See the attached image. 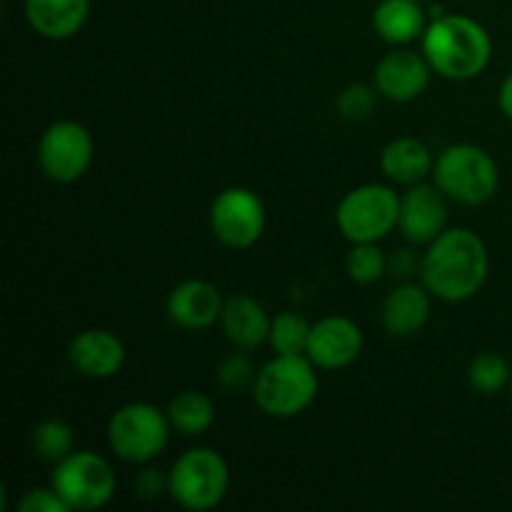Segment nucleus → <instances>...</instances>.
Masks as SVG:
<instances>
[{
    "mask_svg": "<svg viewBox=\"0 0 512 512\" xmlns=\"http://www.w3.org/2000/svg\"><path fill=\"white\" fill-rule=\"evenodd\" d=\"M50 485L63 498L68 510H100L115 493V473L103 455L93 450H73L55 463Z\"/></svg>",
    "mask_w": 512,
    "mask_h": 512,
    "instance_id": "8",
    "label": "nucleus"
},
{
    "mask_svg": "<svg viewBox=\"0 0 512 512\" xmlns=\"http://www.w3.org/2000/svg\"><path fill=\"white\" fill-rule=\"evenodd\" d=\"M510 395H512V383H510Z\"/></svg>",
    "mask_w": 512,
    "mask_h": 512,
    "instance_id": "31",
    "label": "nucleus"
},
{
    "mask_svg": "<svg viewBox=\"0 0 512 512\" xmlns=\"http://www.w3.org/2000/svg\"><path fill=\"white\" fill-rule=\"evenodd\" d=\"M135 490L145 498H158L160 493H168V478H160L158 470H143L135 480Z\"/></svg>",
    "mask_w": 512,
    "mask_h": 512,
    "instance_id": "29",
    "label": "nucleus"
},
{
    "mask_svg": "<svg viewBox=\"0 0 512 512\" xmlns=\"http://www.w3.org/2000/svg\"><path fill=\"white\" fill-rule=\"evenodd\" d=\"M225 298L208 280H183L168 295V318L183 330H205L220 323Z\"/></svg>",
    "mask_w": 512,
    "mask_h": 512,
    "instance_id": "14",
    "label": "nucleus"
},
{
    "mask_svg": "<svg viewBox=\"0 0 512 512\" xmlns=\"http://www.w3.org/2000/svg\"><path fill=\"white\" fill-rule=\"evenodd\" d=\"M168 413L153 403H128L113 413L108 423V445L120 460L133 465L150 463L170 440Z\"/></svg>",
    "mask_w": 512,
    "mask_h": 512,
    "instance_id": "7",
    "label": "nucleus"
},
{
    "mask_svg": "<svg viewBox=\"0 0 512 512\" xmlns=\"http://www.w3.org/2000/svg\"><path fill=\"white\" fill-rule=\"evenodd\" d=\"M20 512H70L55 488H33L18 500Z\"/></svg>",
    "mask_w": 512,
    "mask_h": 512,
    "instance_id": "28",
    "label": "nucleus"
},
{
    "mask_svg": "<svg viewBox=\"0 0 512 512\" xmlns=\"http://www.w3.org/2000/svg\"><path fill=\"white\" fill-rule=\"evenodd\" d=\"M345 268H348L353 283L373 285L388 273V258L378 248V243H353L348 260H345Z\"/></svg>",
    "mask_w": 512,
    "mask_h": 512,
    "instance_id": "26",
    "label": "nucleus"
},
{
    "mask_svg": "<svg viewBox=\"0 0 512 512\" xmlns=\"http://www.w3.org/2000/svg\"><path fill=\"white\" fill-rule=\"evenodd\" d=\"M165 413H168L173 430L188 435V438L208 433L215 423L213 400L198 390H183V393L175 395Z\"/></svg>",
    "mask_w": 512,
    "mask_h": 512,
    "instance_id": "21",
    "label": "nucleus"
},
{
    "mask_svg": "<svg viewBox=\"0 0 512 512\" xmlns=\"http://www.w3.org/2000/svg\"><path fill=\"white\" fill-rule=\"evenodd\" d=\"M400 195L390 185L365 183L348 190L335 210V223L350 243H378L398 228Z\"/></svg>",
    "mask_w": 512,
    "mask_h": 512,
    "instance_id": "6",
    "label": "nucleus"
},
{
    "mask_svg": "<svg viewBox=\"0 0 512 512\" xmlns=\"http://www.w3.org/2000/svg\"><path fill=\"white\" fill-rule=\"evenodd\" d=\"M90 0H25L30 28L48 40H68L85 25Z\"/></svg>",
    "mask_w": 512,
    "mask_h": 512,
    "instance_id": "18",
    "label": "nucleus"
},
{
    "mask_svg": "<svg viewBox=\"0 0 512 512\" xmlns=\"http://www.w3.org/2000/svg\"><path fill=\"white\" fill-rule=\"evenodd\" d=\"M310 328L313 325L300 318L298 313H290V310L278 313L270 323V348H273L275 355H305Z\"/></svg>",
    "mask_w": 512,
    "mask_h": 512,
    "instance_id": "23",
    "label": "nucleus"
},
{
    "mask_svg": "<svg viewBox=\"0 0 512 512\" xmlns=\"http://www.w3.org/2000/svg\"><path fill=\"white\" fill-rule=\"evenodd\" d=\"M420 45L433 73L448 80L478 78L493 58L490 33L468 15H435Z\"/></svg>",
    "mask_w": 512,
    "mask_h": 512,
    "instance_id": "2",
    "label": "nucleus"
},
{
    "mask_svg": "<svg viewBox=\"0 0 512 512\" xmlns=\"http://www.w3.org/2000/svg\"><path fill=\"white\" fill-rule=\"evenodd\" d=\"M418 3H420V0H418Z\"/></svg>",
    "mask_w": 512,
    "mask_h": 512,
    "instance_id": "33",
    "label": "nucleus"
},
{
    "mask_svg": "<svg viewBox=\"0 0 512 512\" xmlns=\"http://www.w3.org/2000/svg\"><path fill=\"white\" fill-rule=\"evenodd\" d=\"M498 105H500V110H503L505 118L512 120V73L503 80V85H500Z\"/></svg>",
    "mask_w": 512,
    "mask_h": 512,
    "instance_id": "30",
    "label": "nucleus"
},
{
    "mask_svg": "<svg viewBox=\"0 0 512 512\" xmlns=\"http://www.w3.org/2000/svg\"><path fill=\"white\" fill-rule=\"evenodd\" d=\"M30 448H33L35 458L55 465L75 450V433L65 420H40L30 433Z\"/></svg>",
    "mask_w": 512,
    "mask_h": 512,
    "instance_id": "22",
    "label": "nucleus"
},
{
    "mask_svg": "<svg viewBox=\"0 0 512 512\" xmlns=\"http://www.w3.org/2000/svg\"><path fill=\"white\" fill-rule=\"evenodd\" d=\"M433 165L435 160L428 145L410 135L390 140L380 153V168H383L385 178L405 185V188L425 183V178L433 175Z\"/></svg>",
    "mask_w": 512,
    "mask_h": 512,
    "instance_id": "19",
    "label": "nucleus"
},
{
    "mask_svg": "<svg viewBox=\"0 0 512 512\" xmlns=\"http://www.w3.org/2000/svg\"><path fill=\"white\" fill-rule=\"evenodd\" d=\"M468 383L480 395H498L510 388L512 368L508 360L498 353H480L468 368Z\"/></svg>",
    "mask_w": 512,
    "mask_h": 512,
    "instance_id": "24",
    "label": "nucleus"
},
{
    "mask_svg": "<svg viewBox=\"0 0 512 512\" xmlns=\"http://www.w3.org/2000/svg\"><path fill=\"white\" fill-rule=\"evenodd\" d=\"M210 230L225 248H253L265 230L263 200L250 188H225L210 205Z\"/></svg>",
    "mask_w": 512,
    "mask_h": 512,
    "instance_id": "10",
    "label": "nucleus"
},
{
    "mask_svg": "<svg viewBox=\"0 0 512 512\" xmlns=\"http://www.w3.org/2000/svg\"><path fill=\"white\" fill-rule=\"evenodd\" d=\"M270 323H273V318L268 315V310L250 295L240 293L225 298L220 328L235 348L255 350L268 343Z\"/></svg>",
    "mask_w": 512,
    "mask_h": 512,
    "instance_id": "17",
    "label": "nucleus"
},
{
    "mask_svg": "<svg viewBox=\"0 0 512 512\" xmlns=\"http://www.w3.org/2000/svg\"><path fill=\"white\" fill-rule=\"evenodd\" d=\"M308 355H275L258 370L253 400L270 418H295L313 405L318 373Z\"/></svg>",
    "mask_w": 512,
    "mask_h": 512,
    "instance_id": "3",
    "label": "nucleus"
},
{
    "mask_svg": "<svg viewBox=\"0 0 512 512\" xmlns=\"http://www.w3.org/2000/svg\"><path fill=\"white\" fill-rule=\"evenodd\" d=\"M430 75H433V68L428 58L400 45L378 60L373 70V85L380 98H388L393 103H410L425 93Z\"/></svg>",
    "mask_w": 512,
    "mask_h": 512,
    "instance_id": "12",
    "label": "nucleus"
},
{
    "mask_svg": "<svg viewBox=\"0 0 512 512\" xmlns=\"http://www.w3.org/2000/svg\"><path fill=\"white\" fill-rule=\"evenodd\" d=\"M68 360L83 378L108 380L123 368L125 345L110 330L90 328L70 340Z\"/></svg>",
    "mask_w": 512,
    "mask_h": 512,
    "instance_id": "15",
    "label": "nucleus"
},
{
    "mask_svg": "<svg viewBox=\"0 0 512 512\" xmlns=\"http://www.w3.org/2000/svg\"><path fill=\"white\" fill-rule=\"evenodd\" d=\"M93 163V138L88 128L75 120H58L38 143V165L53 183H75Z\"/></svg>",
    "mask_w": 512,
    "mask_h": 512,
    "instance_id": "9",
    "label": "nucleus"
},
{
    "mask_svg": "<svg viewBox=\"0 0 512 512\" xmlns=\"http://www.w3.org/2000/svg\"><path fill=\"white\" fill-rule=\"evenodd\" d=\"M373 28L385 43L408 45L423 38L428 18L418 0H380L373 10Z\"/></svg>",
    "mask_w": 512,
    "mask_h": 512,
    "instance_id": "20",
    "label": "nucleus"
},
{
    "mask_svg": "<svg viewBox=\"0 0 512 512\" xmlns=\"http://www.w3.org/2000/svg\"><path fill=\"white\" fill-rule=\"evenodd\" d=\"M378 95L380 93L375 90V85L370 88V85L353 83L340 90L338 98H335V108H338L340 118L348 120V123H363V120H368L373 115Z\"/></svg>",
    "mask_w": 512,
    "mask_h": 512,
    "instance_id": "27",
    "label": "nucleus"
},
{
    "mask_svg": "<svg viewBox=\"0 0 512 512\" xmlns=\"http://www.w3.org/2000/svg\"><path fill=\"white\" fill-rule=\"evenodd\" d=\"M363 353V333L358 325L343 315H330L310 328L308 355L320 370H340L353 365Z\"/></svg>",
    "mask_w": 512,
    "mask_h": 512,
    "instance_id": "13",
    "label": "nucleus"
},
{
    "mask_svg": "<svg viewBox=\"0 0 512 512\" xmlns=\"http://www.w3.org/2000/svg\"><path fill=\"white\" fill-rule=\"evenodd\" d=\"M430 290L423 283H400L385 295L383 310V328L393 338H410V335L420 333L423 325L430 318Z\"/></svg>",
    "mask_w": 512,
    "mask_h": 512,
    "instance_id": "16",
    "label": "nucleus"
},
{
    "mask_svg": "<svg viewBox=\"0 0 512 512\" xmlns=\"http://www.w3.org/2000/svg\"><path fill=\"white\" fill-rule=\"evenodd\" d=\"M448 195L438 185L418 183L410 185L400 195V215L398 230L408 243L430 245L448 223Z\"/></svg>",
    "mask_w": 512,
    "mask_h": 512,
    "instance_id": "11",
    "label": "nucleus"
},
{
    "mask_svg": "<svg viewBox=\"0 0 512 512\" xmlns=\"http://www.w3.org/2000/svg\"><path fill=\"white\" fill-rule=\"evenodd\" d=\"M228 488V463L213 448H190L168 473V495L185 510H213L223 503Z\"/></svg>",
    "mask_w": 512,
    "mask_h": 512,
    "instance_id": "5",
    "label": "nucleus"
},
{
    "mask_svg": "<svg viewBox=\"0 0 512 512\" xmlns=\"http://www.w3.org/2000/svg\"><path fill=\"white\" fill-rule=\"evenodd\" d=\"M488 273V245L470 228H445L420 260V283L445 303H463L478 295Z\"/></svg>",
    "mask_w": 512,
    "mask_h": 512,
    "instance_id": "1",
    "label": "nucleus"
},
{
    "mask_svg": "<svg viewBox=\"0 0 512 512\" xmlns=\"http://www.w3.org/2000/svg\"><path fill=\"white\" fill-rule=\"evenodd\" d=\"M255 378H258V368L250 360V355L240 348L235 353L225 355L218 368H215V385L230 395L253 390Z\"/></svg>",
    "mask_w": 512,
    "mask_h": 512,
    "instance_id": "25",
    "label": "nucleus"
},
{
    "mask_svg": "<svg viewBox=\"0 0 512 512\" xmlns=\"http://www.w3.org/2000/svg\"><path fill=\"white\" fill-rule=\"evenodd\" d=\"M3 3H10V0H3Z\"/></svg>",
    "mask_w": 512,
    "mask_h": 512,
    "instance_id": "32",
    "label": "nucleus"
},
{
    "mask_svg": "<svg viewBox=\"0 0 512 512\" xmlns=\"http://www.w3.org/2000/svg\"><path fill=\"white\" fill-rule=\"evenodd\" d=\"M433 183L455 203L483 205L498 193L500 170L480 145L455 143L435 158Z\"/></svg>",
    "mask_w": 512,
    "mask_h": 512,
    "instance_id": "4",
    "label": "nucleus"
}]
</instances>
